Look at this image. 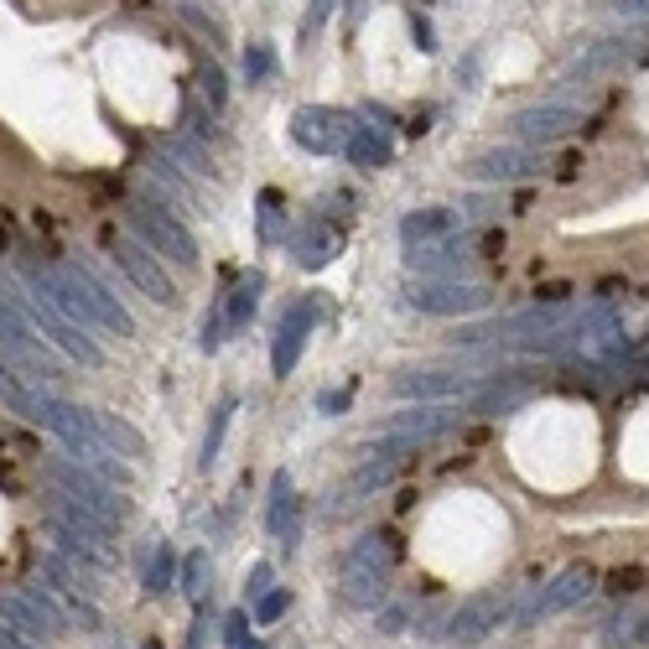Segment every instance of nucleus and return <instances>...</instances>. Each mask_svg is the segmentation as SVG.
I'll return each instance as SVG.
<instances>
[{"label":"nucleus","instance_id":"f257e3e1","mask_svg":"<svg viewBox=\"0 0 649 649\" xmlns=\"http://www.w3.org/2000/svg\"><path fill=\"white\" fill-rule=\"evenodd\" d=\"M21 281L37 286L42 297L58 307V312H68L79 328H104V333L114 338H130L136 333V317L126 312V301L110 291V281H99L89 266H79V260H58V266H21Z\"/></svg>","mask_w":649,"mask_h":649},{"label":"nucleus","instance_id":"f03ea898","mask_svg":"<svg viewBox=\"0 0 649 649\" xmlns=\"http://www.w3.org/2000/svg\"><path fill=\"white\" fill-rule=\"evenodd\" d=\"M0 301H6V307H17V312L32 322L37 333L48 338L58 353H68L73 365H89V369L104 365V349H99V338L89 333V328H79V322H73L68 312H58V307H52V301L42 297L37 286H27V281L17 286L11 276H6V270H0Z\"/></svg>","mask_w":649,"mask_h":649},{"label":"nucleus","instance_id":"7ed1b4c3","mask_svg":"<svg viewBox=\"0 0 649 649\" xmlns=\"http://www.w3.org/2000/svg\"><path fill=\"white\" fill-rule=\"evenodd\" d=\"M0 359L17 369V375H27V385L58 396V385H63V365L48 353V338L37 333L17 307H6V301H0Z\"/></svg>","mask_w":649,"mask_h":649},{"label":"nucleus","instance_id":"20e7f679","mask_svg":"<svg viewBox=\"0 0 649 649\" xmlns=\"http://www.w3.org/2000/svg\"><path fill=\"white\" fill-rule=\"evenodd\" d=\"M126 223L146 250L167 254V260H177V266H198V239H192V229L177 219V213H167V203H161L157 192H151L146 203H130Z\"/></svg>","mask_w":649,"mask_h":649},{"label":"nucleus","instance_id":"39448f33","mask_svg":"<svg viewBox=\"0 0 649 649\" xmlns=\"http://www.w3.org/2000/svg\"><path fill=\"white\" fill-rule=\"evenodd\" d=\"M42 478H48V489L68 493V499H79L83 509H94L99 520H110V525L126 520V499H120V489H114V483H104L99 473H89V468H83V462H73L68 452L42 458Z\"/></svg>","mask_w":649,"mask_h":649},{"label":"nucleus","instance_id":"423d86ee","mask_svg":"<svg viewBox=\"0 0 649 649\" xmlns=\"http://www.w3.org/2000/svg\"><path fill=\"white\" fill-rule=\"evenodd\" d=\"M0 623H11L17 633L37 639V645H52V639H63V633L73 629V623H68V613L37 582L27 587V592H17V587H0Z\"/></svg>","mask_w":649,"mask_h":649},{"label":"nucleus","instance_id":"0eeeda50","mask_svg":"<svg viewBox=\"0 0 649 649\" xmlns=\"http://www.w3.org/2000/svg\"><path fill=\"white\" fill-rule=\"evenodd\" d=\"M353 120L349 110H328V104H301L297 114H291V141L301 146V151H312V157H333V151H343L353 136Z\"/></svg>","mask_w":649,"mask_h":649},{"label":"nucleus","instance_id":"6e6552de","mask_svg":"<svg viewBox=\"0 0 649 649\" xmlns=\"http://www.w3.org/2000/svg\"><path fill=\"white\" fill-rule=\"evenodd\" d=\"M416 312L427 317H468V312H483L489 307V286L478 281H458V276H442V281H421L406 291Z\"/></svg>","mask_w":649,"mask_h":649},{"label":"nucleus","instance_id":"1a4fd4ad","mask_svg":"<svg viewBox=\"0 0 649 649\" xmlns=\"http://www.w3.org/2000/svg\"><path fill=\"white\" fill-rule=\"evenodd\" d=\"M110 254H114V266L126 270V281H136V291H146L151 301H167V307L177 301V281L157 266V254L146 250L141 239H114Z\"/></svg>","mask_w":649,"mask_h":649},{"label":"nucleus","instance_id":"9d476101","mask_svg":"<svg viewBox=\"0 0 649 649\" xmlns=\"http://www.w3.org/2000/svg\"><path fill=\"white\" fill-rule=\"evenodd\" d=\"M317 317H322L317 297H301L297 307L281 317V328H276V343H270V369H276V380H286V375L297 369L301 349H307V333L317 328Z\"/></svg>","mask_w":649,"mask_h":649},{"label":"nucleus","instance_id":"9b49d317","mask_svg":"<svg viewBox=\"0 0 649 649\" xmlns=\"http://www.w3.org/2000/svg\"><path fill=\"white\" fill-rule=\"evenodd\" d=\"M592 567H567L561 577H551V582L540 587L536 598H530V608H525V623H536V618H556V613H567V608H577V602L592 592Z\"/></svg>","mask_w":649,"mask_h":649},{"label":"nucleus","instance_id":"f8f14e48","mask_svg":"<svg viewBox=\"0 0 649 649\" xmlns=\"http://www.w3.org/2000/svg\"><path fill=\"white\" fill-rule=\"evenodd\" d=\"M478 375H442V369H406L390 380L400 400H458V396H473L478 390Z\"/></svg>","mask_w":649,"mask_h":649},{"label":"nucleus","instance_id":"ddd939ff","mask_svg":"<svg viewBox=\"0 0 649 649\" xmlns=\"http://www.w3.org/2000/svg\"><path fill=\"white\" fill-rule=\"evenodd\" d=\"M505 613H509L505 592H478V598H468L458 613H452L447 639H458V645H478V639H489V633L505 623Z\"/></svg>","mask_w":649,"mask_h":649},{"label":"nucleus","instance_id":"4468645a","mask_svg":"<svg viewBox=\"0 0 649 649\" xmlns=\"http://www.w3.org/2000/svg\"><path fill=\"white\" fill-rule=\"evenodd\" d=\"M577 126H582V114L571 110V104H530V110H520L509 120V130L530 146H551L561 136H571Z\"/></svg>","mask_w":649,"mask_h":649},{"label":"nucleus","instance_id":"2eb2a0df","mask_svg":"<svg viewBox=\"0 0 649 649\" xmlns=\"http://www.w3.org/2000/svg\"><path fill=\"white\" fill-rule=\"evenodd\" d=\"M540 172H546L540 151H520V146H499V151H483V157L468 161L473 182H525V177H540Z\"/></svg>","mask_w":649,"mask_h":649},{"label":"nucleus","instance_id":"dca6fc26","mask_svg":"<svg viewBox=\"0 0 649 649\" xmlns=\"http://www.w3.org/2000/svg\"><path fill=\"white\" fill-rule=\"evenodd\" d=\"M473 239L478 234H447L431 239V244H416V250H406V266L421 270V276H458L473 260Z\"/></svg>","mask_w":649,"mask_h":649},{"label":"nucleus","instance_id":"f3484780","mask_svg":"<svg viewBox=\"0 0 649 649\" xmlns=\"http://www.w3.org/2000/svg\"><path fill=\"white\" fill-rule=\"evenodd\" d=\"M286 244H291V254H297L301 270H322L338 254V234L328 229V223H317V219L301 223V229H291V234H286Z\"/></svg>","mask_w":649,"mask_h":649},{"label":"nucleus","instance_id":"a211bd4d","mask_svg":"<svg viewBox=\"0 0 649 649\" xmlns=\"http://www.w3.org/2000/svg\"><path fill=\"white\" fill-rule=\"evenodd\" d=\"M343 157H349L353 167H365V172H380V167H390V157H396V141H390L385 126H353Z\"/></svg>","mask_w":649,"mask_h":649},{"label":"nucleus","instance_id":"6ab92c4d","mask_svg":"<svg viewBox=\"0 0 649 649\" xmlns=\"http://www.w3.org/2000/svg\"><path fill=\"white\" fill-rule=\"evenodd\" d=\"M447 234H458V213H452V208H416V213L400 219V239H406V250L431 244V239H447Z\"/></svg>","mask_w":649,"mask_h":649},{"label":"nucleus","instance_id":"aec40b11","mask_svg":"<svg viewBox=\"0 0 649 649\" xmlns=\"http://www.w3.org/2000/svg\"><path fill=\"white\" fill-rule=\"evenodd\" d=\"M266 530L281 540V546H297V493H291V473H276V478H270Z\"/></svg>","mask_w":649,"mask_h":649},{"label":"nucleus","instance_id":"412c9836","mask_svg":"<svg viewBox=\"0 0 649 649\" xmlns=\"http://www.w3.org/2000/svg\"><path fill=\"white\" fill-rule=\"evenodd\" d=\"M42 396H48V390H37V385H27L17 375V369L6 365V359H0V406H6V411L11 416H21V421H42Z\"/></svg>","mask_w":649,"mask_h":649},{"label":"nucleus","instance_id":"4be33fe9","mask_svg":"<svg viewBox=\"0 0 649 649\" xmlns=\"http://www.w3.org/2000/svg\"><path fill=\"white\" fill-rule=\"evenodd\" d=\"M260 291H266V276H260V270H250V276L234 286V297L223 301V333H229V338L250 328L254 307H260Z\"/></svg>","mask_w":649,"mask_h":649},{"label":"nucleus","instance_id":"5701e85b","mask_svg":"<svg viewBox=\"0 0 649 649\" xmlns=\"http://www.w3.org/2000/svg\"><path fill=\"white\" fill-rule=\"evenodd\" d=\"M385 577H390V571L343 561V602H353V608H375V602L385 598Z\"/></svg>","mask_w":649,"mask_h":649},{"label":"nucleus","instance_id":"b1692460","mask_svg":"<svg viewBox=\"0 0 649 649\" xmlns=\"http://www.w3.org/2000/svg\"><path fill=\"white\" fill-rule=\"evenodd\" d=\"M623 58H633V42H629V37H608V42H598V48L587 52V58H577V63H571L567 83H577V79H592V73H602V68L623 63Z\"/></svg>","mask_w":649,"mask_h":649},{"label":"nucleus","instance_id":"393cba45","mask_svg":"<svg viewBox=\"0 0 649 649\" xmlns=\"http://www.w3.org/2000/svg\"><path fill=\"white\" fill-rule=\"evenodd\" d=\"M94 421H99V437H104L120 458H130V462L146 458V437L130 427V421H120V416H110V411H94Z\"/></svg>","mask_w":649,"mask_h":649},{"label":"nucleus","instance_id":"a878e982","mask_svg":"<svg viewBox=\"0 0 649 649\" xmlns=\"http://www.w3.org/2000/svg\"><path fill=\"white\" fill-rule=\"evenodd\" d=\"M234 396H223L219 406H213V421H208V437H203V468H213L219 462V447H223V431H229V421H234Z\"/></svg>","mask_w":649,"mask_h":649},{"label":"nucleus","instance_id":"bb28decb","mask_svg":"<svg viewBox=\"0 0 649 649\" xmlns=\"http://www.w3.org/2000/svg\"><path fill=\"white\" fill-rule=\"evenodd\" d=\"M172 582H177V551L172 546H161L157 561H151V571H146V592L161 598V592H172Z\"/></svg>","mask_w":649,"mask_h":649},{"label":"nucleus","instance_id":"cd10ccee","mask_svg":"<svg viewBox=\"0 0 649 649\" xmlns=\"http://www.w3.org/2000/svg\"><path fill=\"white\" fill-rule=\"evenodd\" d=\"M281 223H286L281 192L266 188V192H260V239H266V244H276V239H281Z\"/></svg>","mask_w":649,"mask_h":649},{"label":"nucleus","instance_id":"c85d7f7f","mask_svg":"<svg viewBox=\"0 0 649 649\" xmlns=\"http://www.w3.org/2000/svg\"><path fill=\"white\" fill-rule=\"evenodd\" d=\"M244 79L250 83L276 79V52H270V42H250V52H244Z\"/></svg>","mask_w":649,"mask_h":649},{"label":"nucleus","instance_id":"c756f323","mask_svg":"<svg viewBox=\"0 0 649 649\" xmlns=\"http://www.w3.org/2000/svg\"><path fill=\"white\" fill-rule=\"evenodd\" d=\"M203 582H208V551H192L182 561V592L188 598H203Z\"/></svg>","mask_w":649,"mask_h":649},{"label":"nucleus","instance_id":"7c9ffc66","mask_svg":"<svg viewBox=\"0 0 649 649\" xmlns=\"http://www.w3.org/2000/svg\"><path fill=\"white\" fill-rule=\"evenodd\" d=\"M286 608H291V592H286V587H270L266 598H254V623H276Z\"/></svg>","mask_w":649,"mask_h":649},{"label":"nucleus","instance_id":"2f4dec72","mask_svg":"<svg viewBox=\"0 0 649 649\" xmlns=\"http://www.w3.org/2000/svg\"><path fill=\"white\" fill-rule=\"evenodd\" d=\"M390 473H396V462L385 458V462H365L359 473H353V483L359 489H380V483H390Z\"/></svg>","mask_w":649,"mask_h":649},{"label":"nucleus","instance_id":"473e14b6","mask_svg":"<svg viewBox=\"0 0 649 649\" xmlns=\"http://www.w3.org/2000/svg\"><path fill=\"white\" fill-rule=\"evenodd\" d=\"M270 582H276V571H270L266 567V561H254V567H250V577H244V598H266V592H270Z\"/></svg>","mask_w":649,"mask_h":649},{"label":"nucleus","instance_id":"72a5a7b5","mask_svg":"<svg viewBox=\"0 0 649 649\" xmlns=\"http://www.w3.org/2000/svg\"><path fill=\"white\" fill-rule=\"evenodd\" d=\"M182 17L192 21V27H198V32H208V42H213V48H219L223 42V27L213 17H203V11H198V6H192V0H182Z\"/></svg>","mask_w":649,"mask_h":649},{"label":"nucleus","instance_id":"f704fd0d","mask_svg":"<svg viewBox=\"0 0 649 649\" xmlns=\"http://www.w3.org/2000/svg\"><path fill=\"white\" fill-rule=\"evenodd\" d=\"M328 11H333V0H312V6H307V21H301V42H312V37L322 32Z\"/></svg>","mask_w":649,"mask_h":649},{"label":"nucleus","instance_id":"c9c22d12","mask_svg":"<svg viewBox=\"0 0 649 649\" xmlns=\"http://www.w3.org/2000/svg\"><path fill=\"white\" fill-rule=\"evenodd\" d=\"M349 400H353V390H322V396H317V411L338 416V411H349Z\"/></svg>","mask_w":649,"mask_h":649},{"label":"nucleus","instance_id":"e433bc0d","mask_svg":"<svg viewBox=\"0 0 649 649\" xmlns=\"http://www.w3.org/2000/svg\"><path fill=\"white\" fill-rule=\"evenodd\" d=\"M411 42H416L421 52H437V32H431V21H427V17H416V11H411Z\"/></svg>","mask_w":649,"mask_h":649},{"label":"nucleus","instance_id":"4c0bfd02","mask_svg":"<svg viewBox=\"0 0 649 649\" xmlns=\"http://www.w3.org/2000/svg\"><path fill=\"white\" fill-rule=\"evenodd\" d=\"M0 649H42L37 639H27V633H17L11 623H0Z\"/></svg>","mask_w":649,"mask_h":649},{"label":"nucleus","instance_id":"58836bf2","mask_svg":"<svg viewBox=\"0 0 649 649\" xmlns=\"http://www.w3.org/2000/svg\"><path fill=\"white\" fill-rule=\"evenodd\" d=\"M203 89H208V99H213V104H223V73L213 63H208V73H203Z\"/></svg>","mask_w":649,"mask_h":649},{"label":"nucleus","instance_id":"ea45409f","mask_svg":"<svg viewBox=\"0 0 649 649\" xmlns=\"http://www.w3.org/2000/svg\"><path fill=\"white\" fill-rule=\"evenodd\" d=\"M244 623H250L244 613H229V618H223V639H229V645H239V639H244Z\"/></svg>","mask_w":649,"mask_h":649},{"label":"nucleus","instance_id":"a19ab883","mask_svg":"<svg viewBox=\"0 0 649 649\" xmlns=\"http://www.w3.org/2000/svg\"><path fill=\"white\" fill-rule=\"evenodd\" d=\"M618 17H649V0H613Z\"/></svg>","mask_w":649,"mask_h":649},{"label":"nucleus","instance_id":"79ce46f5","mask_svg":"<svg viewBox=\"0 0 649 649\" xmlns=\"http://www.w3.org/2000/svg\"><path fill=\"white\" fill-rule=\"evenodd\" d=\"M380 629L385 633H400V629H406V608H390V613L380 618Z\"/></svg>","mask_w":649,"mask_h":649},{"label":"nucleus","instance_id":"37998d69","mask_svg":"<svg viewBox=\"0 0 649 649\" xmlns=\"http://www.w3.org/2000/svg\"><path fill=\"white\" fill-rule=\"evenodd\" d=\"M234 649H266V645H260V639H250V633H244V639H239Z\"/></svg>","mask_w":649,"mask_h":649},{"label":"nucleus","instance_id":"c03bdc74","mask_svg":"<svg viewBox=\"0 0 649 649\" xmlns=\"http://www.w3.org/2000/svg\"><path fill=\"white\" fill-rule=\"evenodd\" d=\"M141 649H161V645H141Z\"/></svg>","mask_w":649,"mask_h":649}]
</instances>
